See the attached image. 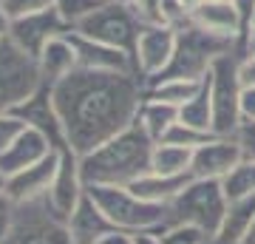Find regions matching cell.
I'll list each match as a JSON object with an SVG mask.
<instances>
[{
  "instance_id": "60d3db41",
  "label": "cell",
  "mask_w": 255,
  "mask_h": 244,
  "mask_svg": "<svg viewBox=\"0 0 255 244\" xmlns=\"http://www.w3.org/2000/svg\"><path fill=\"white\" fill-rule=\"evenodd\" d=\"M238 54H255V31H250L244 40V45H241V51Z\"/></svg>"
},
{
  "instance_id": "8992f818",
  "label": "cell",
  "mask_w": 255,
  "mask_h": 244,
  "mask_svg": "<svg viewBox=\"0 0 255 244\" xmlns=\"http://www.w3.org/2000/svg\"><path fill=\"white\" fill-rule=\"evenodd\" d=\"M142 20L130 3H119V0H105L100 9L88 14L77 28V34L88 37V40H97V43H105V45H114L119 51H128L133 57L136 51V40H139V31H142Z\"/></svg>"
},
{
  "instance_id": "ba28073f",
  "label": "cell",
  "mask_w": 255,
  "mask_h": 244,
  "mask_svg": "<svg viewBox=\"0 0 255 244\" xmlns=\"http://www.w3.org/2000/svg\"><path fill=\"white\" fill-rule=\"evenodd\" d=\"M43 85V77L37 71V60L23 48L3 40L0 43V114H11L20 108L28 97H34Z\"/></svg>"
},
{
  "instance_id": "484cf974",
  "label": "cell",
  "mask_w": 255,
  "mask_h": 244,
  "mask_svg": "<svg viewBox=\"0 0 255 244\" xmlns=\"http://www.w3.org/2000/svg\"><path fill=\"white\" fill-rule=\"evenodd\" d=\"M221 185H224V193L230 202L255 196V162H238Z\"/></svg>"
},
{
  "instance_id": "ffe728a7",
  "label": "cell",
  "mask_w": 255,
  "mask_h": 244,
  "mask_svg": "<svg viewBox=\"0 0 255 244\" xmlns=\"http://www.w3.org/2000/svg\"><path fill=\"white\" fill-rule=\"evenodd\" d=\"M253 222H255V196L230 202L219 230L207 239V244H244Z\"/></svg>"
},
{
  "instance_id": "4316f807",
  "label": "cell",
  "mask_w": 255,
  "mask_h": 244,
  "mask_svg": "<svg viewBox=\"0 0 255 244\" xmlns=\"http://www.w3.org/2000/svg\"><path fill=\"white\" fill-rule=\"evenodd\" d=\"M102 3L105 0H54V11L63 17V23L68 28H77L88 14L100 9Z\"/></svg>"
},
{
  "instance_id": "8fae6325",
  "label": "cell",
  "mask_w": 255,
  "mask_h": 244,
  "mask_svg": "<svg viewBox=\"0 0 255 244\" xmlns=\"http://www.w3.org/2000/svg\"><path fill=\"white\" fill-rule=\"evenodd\" d=\"M71 28L63 23V17L57 14L54 9H46V11H37V14H26V17H17L11 20V28H9V40L17 48H23L26 54L37 57L43 48H46L48 40H54L60 34H68Z\"/></svg>"
},
{
  "instance_id": "d4e9b609",
  "label": "cell",
  "mask_w": 255,
  "mask_h": 244,
  "mask_svg": "<svg viewBox=\"0 0 255 244\" xmlns=\"http://www.w3.org/2000/svg\"><path fill=\"white\" fill-rule=\"evenodd\" d=\"M179 119L187 122V125L199 128V131H207L213 134V97H210V74L201 80L199 94L193 97L190 102H184L179 108Z\"/></svg>"
},
{
  "instance_id": "e0dca14e",
  "label": "cell",
  "mask_w": 255,
  "mask_h": 244,
  "mask_svg": "<svg viewBox=\"0 0 255 244\" xmlns=\"http://www.w3.org/2000/svg\"><path fill=\"white\" fill-rule=\"evenodd\" d=\"M48 154H54V145L48 139L43 131H37V128H26L20 139L11 145L6 154H0V176L3 182L14 176V173L26 171L31 165H37L40 159H46Z\"/></svg>"
},
{
  "instance_id": "836d02e7",
  "label": "cell",
  "mask_w": 255,
  "mask_h": 244,
  "mask_svg": "<svg viewBox=\"0 0 255 244\" xmlns=\"http://www.w3.org/2000/svg\"><path fill=\"white\" fill-rule=\"evenodd\" d=\"M14 213H17V202L0 188V242H3V236L9 233L11 222H14Z\"/></svg>"
},
{
  "instance_id": "603a6c76",
  "label": "cell",
  "mask_w": 255,
  "mask_h": 244,
  "mask_svg": "<svg viewBox=\"0 0 255 244\" xmlns=\"http://www.w3.org/2000/svg\"><path fill=\"white\" fill-rule=\"evenodd\" d=\"M193 151L173 142H156L153 156H150V171L162 176H193Z\"/></svg>"
},
{
  "instance_id": "ee69618b",
  "label": "cell",
  "mask_w": 255,
  "mask_h": 244,
  "mask_svg": "<svg viewBox=\"0 0 255 244\" xmlns=\"http://www.w3.org/2000/svg\"><path fill=\"white\" fill-rule=\"evenodd\" d=\"M250 31H255V14H253V23H250Z\"/></svg>"
},
{
  "instance_id": "30bf717a",
  "label": "cell",
  "mask_w": 255,
  "mask_h": 244,
  "mask_svg": "<svg viewBox=\"0 0 255 244\" xmlns=\"http://www.w3.org/2000/svg\"><path fill=\"white\" fill-rule=\"evenodd\" d=\"M176 37H179V31L173 26H164V23H145L142 26L136 51H133V65L145 82L156 80L170 65L176 51Z\"/></svg>"
},
{
  "instance_id": "ab89813d",
  "label": "cell",
  "mask_w": 255,
  "mask_h": 244,
  "mask_svg": "<svg viewBox=\"0 0 255 244\" xmlns=\"http://www.w3.org/2000/svg\"><path fill=\"white\" fill-rule=\"evenodd\" d=\"M9 28H11V20L6 17V11L0 9V43H3V40H9Z\"/></svg>"
},
{
  "instance_id": "7402d4cb",
  "label": "cell",
  "mask_w": 255,
  "mask_h": 244,
  "mask_svg": "<svg viewBox=\"0 0 255 244\" xmlns=\"http://www.w3.org/2000/svg\"><path fill=\"white\" fill-rule=\"evenodd\" d=\"M176 122H179V108L176 105H167V102H159V100H147V97L142 100V108L136 114V125L153 142H162Z\"/></svg>"
},
{
  "instance_id": "d6986e66",
  "label": "cell",
  "mask_w": 255,
  "mask_h": 244,
  "mask_svg": "<svg viewBox=\"0 0 255 244\" xmlns=\"http://www.w3.org/2000/svg\"><path fill=\"white\" fill-rule=\"evenodd\" d=\"M34 60H37V71H40L46 85H54V82L65 80L68 74H74L80 68V63H77V48L71 43V31L48 40L46 48Z\"/></svg>"
},
{
  "instance_id": "83f0119b",
  "label": "cell",
  "mask_w": 255,
  "mask_h": 244,
  "mask_svg": "<svg viewBox=\"0 0 255 244\" xmlns=\"http://www.w3.org/2000/svg\"><path fill=\"white\" fill-rule=\"evenodd\" d=\"M213 134H207V131H199V128L187 125V122H176L170 131H167V136H164L162 142H173V145H182V148H190V151H196L199 145H204Z\"/></svg>"
},
{
  "instance_id": "f546056e",
  "label": "cell",
  "mask_w": 255,
  "mask_h": 244,
  "mask_svg": "<svg viewBox=\"0 0 255 244\" xmlns=\"http://www.w3.org/2000/svg\"><path fill=\"white\" fill-rule=\"evenodd\" d=\"M0 9L6 11L9 20H17V17H26V14L54 9V0H0Z\"/></svg>"
},
{
  "instance_id": "cb8c5ba5",
  "label": "cell",
  "mask_w": 255,
  "mask_h": 244,
  "mask_svg": "<svg viewBox=\"0 0 255 244\" xmlns=\"http://www.w3.org/2000/svg\"><path fill=\"white\" fill-rule=\"evenodd\" d=\"M199 88H201V80H153V82H145V97L182 108L184 102H190L199 94Z\"/></svg>"
},
{
  "instance_id": "7bdbcfd3",
  "label": "cell",
  "mask_w": 255,
  "mask_h": 244,
  "mask_svg": "<svg viewBox=\"0 0 255 244\" xmlns=\"http://www.w3.org/2000/svg\"><path fill=\"white\" fill-rule=\"evenodd\" d=\"M244 244H255V222H253V227H250V233H247Z\"/></svg>"
},
{
  "instance_id": "4fadbf2b",
  "label": "cell",
  "mask_w": 255,
  "mask_h": 244,
  "mask_svg": "<svg viewBox=\"0 0 255 244\" xmlns=\"http://www.w3.org/2000/svg\"><path fill=\"white\" fill-rule=\"evenodd\" d=\"M85 193H88V185L82 179L80 156L74 151H60V168H57L54 185L48 190V205L68 222L74 208L85 199Z\"/></svg>"
},
{
  "instance_id": "74e56055",
  "label": "cell",
  "mask_w": 255,
  "mask_h": 244,
  "mask_svg": "<svg viewBox=\"0 0 255 244\" xmlns=\"http://www.w3.org/2000/svg\"><path fill=\"white\" fill-rule=\"evenodd\" d=\"M136 244H164L162 242V230H147V233H136L133 236Z\"/></svg>"
},
{
  "instance_id": "2e32d148",
  "label": "cell",
  "mask_w": 255,
  "mask_h": 244,
  "mask_svg": "<svg viewBox=\"0 0 255 244\" xmlns=\"http://www.w3.org/2000/svg\"><path fill=\"white\" fill-rule=\"evenodd\" d=\"M71 43L77 48V63L82 71H102V74H136L133 57L128 51H119L114 45L97 43L88 37L71 31Z\"/></svg>"
},
{
  "instance_id": "e575fe53",
  "label": "cell",
  "mask_w": 255,
  "mask_h": 244,
  "mask_svg": "<svg viewBox=\"0 0 255 244\" xmlns=\"http://www.w3.org/2000/svg\"><path fill=\"white\" fill-rule=\"evenodd\" d=\"M236 74H238V82H241V91L255 88V54H238Z\"/></svg>"
},
{
  "instance_id": "ac0fdd59",
  "label": "cell",
  "mask_w": 255,
  "mask_h": 244,
  "mask_svg": "<svg viewBox=\"0 0 255 244\" xmlns=\"http://www.w3.org/2000/svg\"><path fill=\"white\" fill-rule=\"evenodd\" d=\"M68 233H71L74 244H102L111 233H117L114 225L108 222V216L100 210V205L85 193V199L74 208V213L68 216Z\"/></svg>"
},
{
  "instance_id": "277c9868",
  "label": "cell",
  "mask_w": 255,
  "mask_h": 244,
  "mask_svg": "<svg viewBox=\"0 0 255 244\" xmlns=\"http://www.w3.org/2000/svg\"><path fill=\"white\" fill-rule=\"evenodd\" d=\"M176 31H179V37H176L173 60L164 68V74H159L156 80H204L219 57L238 51L236 40L210 34V31L193 26V23L176 28Z\"/></svg>"
},
{
  "instance_id": "d6a6232c",
  "label": "cell",
  "mask_w": 255,
  "mask_h": 244,
  "mask_svg": "<svg viewBox=\"0 0 255 244\" xmlns=\"http://www.w3.org/2000/svg\"><path fill=\"white\" fill-rule=\"evenodd\" d=\"M128 3L139 14L142 23H162V3L164 0H128Z\"/></svg>"
},
{
  "instance_id": "bcb514c9",
  "label": "cell",
  "mask_w": 255,
  "mask_h": 244,
  "mask_svg": "<svg viewBox=\"0 0 255 244\" xmlns=\"http://www.w3.org/2000/svg\"><path fill=\"white\" fill-rule=\"evenodd\" d=\"M119 3H128V0H119Z\"/></svg>"
},
{
  "instance_id": "3957f363",
  "label": "cell",
  "mask_w": 255,
  "mask_h": 244,
  "mask_svg": "<svg viewBox=\"0 0 255 244\" xmlns=\"http://www.w3.org/2000/svg\"><path fill=\"white\" fill-rule=\"evenodd\" d=\"M88 196L100 205V210L108 216V222L114 225L117 233L136 236V233L164 230L167 227V208L145 202L130 188H122V185H91Z\"/></svg>"
},
{
  "instance_id": "f1b7e54d",
  "label": "cell",
  "mask_w": 255,
  "mask_h": 244,
  "mask_svg": "<svg viewBox=\"0 0 255 244\" xmlns=\"http://www.w3.org/2000/svg\"><path fill=\"white\" fill-rule=\"evenodd\" d=\"M210 236L199 227L190 225H170L162 230V242L164 244H207Z\"/></svg>"
},
{
  "instance_id": "52a82bcc",
  "label": "cell",
  "mask_w": 255,
  "mask_h": 244,
  "mask_svg": "<svg viewBox=\"0 0 255 244\" xmlns=\"http://www.w3.org/2000/svg\"><path fill=\"white\" fill-rule=\"evenodd\" d=\"M0 244H74L65 219L46 199L20 202L14 222Z\"/></svg>"
},
{
  "instance_id": "5b68a950",
  "label": "cell",
  "mask_w": 255,
  "mask_h": 244,
  "mask_svg": "<svg viewBox=\"0 0 255 244\" xmlns=\"http://www.w3.org/2000/svg\"><path fill=\"white\" fill-rule=\"evenodd\" d=\"M230 208L224 185L216 179H190V185L167 205V227L190 225L213 236Z\"/></svg>"
},
{
  "instance_id": "4dcf8cb0",
  "label": "cell",
  "mask_w": 255,
  "mask_h": 244,
  "mask_svg": "<svg viewBox=\"0 0 255 244\" xmlns=\"http://www.w3.org/2000/svg\"><path fill=\"white\" fill-rule=\"evenodd\" d=\"M26 122L11 111V114H0V154H6L11 145L20 139V134L26 131Z\"/></svg>"
},
{
  "instance_id": "9c48e42d",
  "label": "cell",
  "mask_w": 255,
  "mask_h": 244,
  "mask_svg": "<svg viewBox=\"0 0 255 244\" xmlns=\"http://www.w3.org/2000/svg\"><path fill=\"white\" fill-rule=\"evenodd\" d=\"M238 51L219 57L210 68V97H213V134L233 136L241 125V82L236 74Z\"/></svg>"
},
{
  "instance_id": "6da1fadb",
  "label": "cell",
  "mask_w": 255,
  "mask_h": 244,
  "mask_svg": "<svg viewBox=\"0 0 255 244\" xmlns=\"http://www.w3.org/2000/svg\"><path fill=\"white\" fill-rule=\"evenodd\" d=\"M145 100V80L139 74H102L77 68L51 85V102L63 125L65 142L77 156L97 151L100 145L136 122Z\"/></svg>"
},
{
  "instance_id": "1f68e13d",
  "label": "cell",
  "mask_w": 255,
  "mask_h": 244,
  "mask_svg": "<svg viewBox=\"0 0 255 244\" xmlns=\"http://www.w3.org/2000/svg\"><path fill=\"white\" fill-rule=\"evenodd\" d=\"M233 142L238 145L244 162H255V122L241 119V125L233 131Z\"/></svg>"
},
{
  "instance_id": "8d00e7d4",
  "label": "cell",
  "mask_w": 255,
  "mask_h": 244,
  "mask_svg": "<svg viewBox=\"0 0 255 244\" xmlns=\"http://www.w3.org/2000/svg\"><path fill=\"white\" fill-rule=\"evenodd\" d=\"M236 9L241 11V20H244V31L250 34V23H253V14H255V0H233Z\"/></svg>"
},
{
  "instance_id": "7c38bea8",
  "label": "cell",
  "mask_w": 255,
  "mask_h": 244,
  "mask_svg": "<svg viewBox=\"0 0 255 244\" xmlns=\"http://www.w3.org/2000/svg\"><path fill=\"white\" fill-rule=\"evenodd\" d=\"M238 162H244V159H241V151H238V145L233 142V136H216L213 134L207 142L199 145V148L193 151L190 173H193V179L224 182Z\"/></svg>"
},
{
  "instance_id": "d590c367",
  "label": "cell",
  "mask_w": 255,
  "mask_h": 244,
  "mask_svg": "<svg viewBox=\"0 0 255 244\" xmlns=\"http://www.w3.org/2000/svg\"><path fill=\"white\" fill-rule=\"evenodd\" d=\"M241 119L255 122V88L241 91Z\"/></svg>"
},
{
  "instance_id": "f6af8a7d",
  "label": "cell",
  "mask_w": 255,
  "mask_h": 244,
  "mask_svg": "<svg viewBox=\"0 0 255 244\" xmlns=\"http://www.w3.org/2000/svg\"><path fill=\"white\" fill-rule=\"evenodd\" d=\"M0 188H3V176H0Z\"/></svg>"
},
{
  "instance_id": "b9f144b4",
  "label": "cell",
  "mask_w": 255,
  "mask_h": 244,
  "mask_svg": "<svg viewBox=\"0 0 255 244\" xmlns=\"http://www.w3.org/2000/svg\"><path fill=\"white\" fill-rule=\"evenodd\" d=\"M179 3H182L184 9H187V11H190V14H193V9H199V6H201V3H204V0H179Z\"/></svg>"
},
{
  "instance_id": "5bb4252c",
  "label": "cell",
  "mask_w": 255,
  "mask_h": 244,
  "mask_svg": "<svg viewBox=\"0 0 255 244\" xmlns=\"http://www.w3.org/2000/svg\"><path fill=\"white\" fill-rule=\"evenodd\" d=\"M57 168H60V151L48 154L46 159H40L37 165H31V168H26V171L9 176V179L3 182V190H6L17 205L20 202L46 199L51 185H54Z\"/></svg>"
},
{
  "instance_id": "9a60e30c",
  "label": "cell",
  "mask_w": 255,
  "mask_h": 244,
  "mask_svg": "<svg viewBox=\"0 0 255 244\" xmlns=\"http://www.w3.org/2000/svg\"><path fill=\"white\" fill-rule=\"evenodd\" d=\"M190 23L204 28V31H210V34L236 40L238 51H241V45H244V40H247L244 20H241V11L236 9L233 0H204L199 9H193Z\"/></svg>"
},
{
  "instance_id": "7a4b0ae2",
  "label": "cell",
  "mask_w": 255,
  "mask_h": 244,
  "mask_svg": "<svg viewBox=\"0 0 255 244\" xmlns=\"http://www.w3.org/2000/svg\"><path fill=\"white\" fill-rule=\"evenodd\" d=\"M153 139L133 122L122 134L100 145L97 151L80 156V171L85 185H122L130 188L139 176L150 171L153 156Z\"/></svg>"
},
{
  "instance_id": "f35d334b",
  "label": "cell",
  "mask_w": 255,
  "mask_h": 244,
  "mask_svg": "<svg viewBox=\"0 0 255 244\" xmlns=\"http://www.w3.org/2000/svg\"><path fill=\"white\" fill-rule=\"evenodd\" d=\"M102 244H136V242H133V236L130 233H111Z\"/></svg>"
},
{
  "instance_id": "44dd1931",
  "label": "cell",
  "mask_w": 255,
  "mask_h": 244,
  "mask_svg": "<svg viewBox=\"0 0 255 244\" xmlns=\"http://www.w3.org/2000/svg\"><path fill=\"white\" fill-rule=\"evenodd\" d=\"M190 179L193 176H162V173L147 171L145 176H139V179L130 185V190H133L136 196H142L145 202H153V205L167 208V205L190 185Z\"/></svg>"
}]
</instances>
